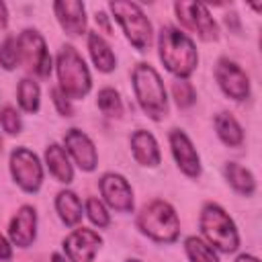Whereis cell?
<instances>
[{
	"mask_svg": "<svg viewBox=\"0 0 262 262\" xmlns=\"http://www.w3.org/2000/svg\"><path fill=\"white\" fill-rule=\"evenodd\" d=\"M160 59L164 61V66L180 76L186 78L194 72L199 55L194 49V43L178 29L174 27H162L160 31Z\"/></svg>",
	"mask_w": 262,
	"mask_h": 262,
	"instance_id": "obj_1",
	"label": "cell"
},
{
	"mask_svg": "<svg viewBox=\"0 0 262 262\" xmlns=\"http://www.w3.org/2000/svg\"><path fill=\"white\" fill-rule=\"evenodd\" d=\"M131 78H133L135 96L141 108L145 111V115L154 121L164 119L168 115V100L160 74L149 63H137Z\"/></svg>",
	"mask_w": 262,
	"mask_h": 262,
	"instance_id": "obj_2",
	"label": "cell"
},
{
	"mask_svg": "<svg viewBox=\"0 0 262 262\" xmlns=\"http://www.w3.org/2000/svg\"><path fill=\"white\" fill-rule=\"evenodd\" d=\"M57 78H59V88L66 98H82L90 90V72L80 57V53L72 47L66 45L61 47L57 55Z\"/></svg>",
	"mask_w": 262,
	"mask_h": 262,
	"instance_id": "obj_3",
	"label": "cell"
},
{
	"mask_svg": "<svg viewBox=\"0 0 262 262\" xmlns=\"http://www.w3.org/2000/svg\"><path fill=\"white\" fill-rule=\"evenodd\" d=\"M139 229L156 242H174L180 233V221L174 209L164 201H154L137 217Z\"/></svg>",
	"mask_w": 262,
	"mask_h": 262,
	"instance_id": "obj_4",
	"label": "cell"
},
{
	"mask_svg": "<svg viewBox=\"0 0 262 262\" xmlns=\"http://www.w3.org/2000/svg\"><path fill=\"white\" fill-rule=\"evenodd\" d=\"M201 231L217 250H221L225 254L237 250L239 237H237L235 225L219 205H215V203L205 205V209L201 213Z\"/></svg>",
	"mask_w": 262,
	"mask_h": 262,
	"instance_id": "obj_5",
	"label": "cell"
},
{
	"mask_svg": "<svg viewBox=\"0 0 262 262\" xmlns=\"http://www.w3.org/2000/svg\"><path fill=\"white\" fill-rule=\"evenodd\" d=\"M111 10L119 25L123 27L127 39L137 51H145L151 45V25L143 10L135 2H125V0H115L111 2Z\"/></svg>",
	"mask_w": 262,
	"mask_h": 262,
	"instance_id": "obj_6",
	"label": "cell"
},
{
	"mask_svg": "<svg viewBox=\"0 0 262 262\" xmlns=\"http://www.w3.org/2000/svg\"><path fill=\"white\" fill-rule=\"evenodd\" d=\"M18 49H20V61L37 76L47 78L51 72V55L47 51V45L43 37L37 31H23L18 37Z\"/></svg>",
	"mask_w": 262,
	"mask_h": 262,
	"instance_id": "obj_7",
	"label": "cell"
},
{
	"mask_svg": "<svg viewBox=\"0 0 262 262\" xmlns=\"http://www.w3.org/2000/svg\"><path fill=\"white\" fill-rule=\"evenodd\" d=\"M10 172L23 190H27V192L39 190L41 180H43V170H41L39 158L31 149L16 147L10 154Z\"/></svg>",
	"mask_w": 262,
	"mask_h": 262,
	"instance_id": "obj_8",
	"label": "cell"
},
{
	"mask_svg": "<svg viewBox=\"0 0 262 262\" xmlns=\"http://www.w3.org/2000/svg\"><path fill=\"white\" fill-rule=\"evenodd\" d=\"M174 8H176V14H178V20L186 29L194 31L203 41H215L219 37L217 25H215V20L209 14L205 4H199V2H176Z\"/></svg>",
	"mask_w": 262,
	"mask_h": 262,
	"instance_id": "obj_9",
	"label": "cell"
},
{
	"mask_svg": "<svg viewBox=\"0 0 262 262\" xmlns=\"http://www.w3.org/2000/svg\"><path fill=\"white\" fill-rule=\"evenodd\" d=\"M215 78L221 86V90L233 98V100H244L250 94V80L244 74L239 66H235L229 59H221L215 68Z\"/></svg>",
	"mask_w": 262,
	"mask_h": 262,
	"instance_id": "obj_10",
	"label": "cell"
},
{
	"mask_svg": "<svg viewBox=\"0 0 262 262\" xmlns=\"http://www.w3.org/2000/svg\"><path fill=\"white\" fill-rule=\"evenodd\" d=\"M100 242L102 239L96 231L80 227L63 239V250H66L70 262H92L94 254L98 252Z\"/></svg>",
	"mask_w": 262,
	"mask_h": 262,
	"instance_id": "obj_11",
	"label": "cell"
},
{
	"mask_svg": "<svg viewBox=\"0 0 262 262\" xmlns=\"http://www.w3.org/2000/svg\"><path fill=\"white\" fill-rule=\"evenodd\" d=\"M100 192L115 211L127 213L133 209V190L121 174H104L100 180Z\"/></svg>",
	"mask_w": 262,
	"mask_h": 262,
	"instance_id": "obj_12",
	"label": "cell"
},
{
	"mask_svg": "<svg viewBox=\"0 0 262 262\" xmlns=\"http://www.w3.org/2000/svg\"><path fill=\"white\" fill-rule=\"evenodd\" d=\"M170 145H172V154H174V160H176L178 168L186 176L196 178L201 174V160H199V154H196L194 145L186 137V133H182L180 129L170 131Z\"/></svg>",
	"mask_w": 262,
	"mask_h": 262,
	"instance_id": "obj_13",
	"label": "cell"
},
{
	"mask_svg": "<svg viewBox=\"0 0 262 262\" xmlns=\"http://www.w3.org/2000/svg\"><path fill=\"white\" fill-rule=\"evenodd\" d=\"M63 139H66L68 151L74 156L76 164L82 170L90 172V170L96 168V160H98L96 158V147H94V143L90 141V137L86 133H82L80 129H70Z\"/></svg>",
	"mask_w": 262,
	"mask_h": 262,
	"instance_id": "obj_14",
	"label": "cell"
},
{
	"mask_svg": "<svg viewBox=\"0 0 262 262\" xmlns=\"http://www.w3.org/2000/svg\"><path fill=\"white\" fill-rule=\"evenodd\" d=\"M10 239L20 246V248H27L33 244L35 235H37V213L33 207H20L18 213L12 217L10 221Z\"/></svg>",
	"mask_w": 262,
	"mask_h": 262,
	"instance_id": "obj_15",
	"label": "cell"
},
{
	"mask_svg": "<svg viewBox=\"0 0 262 262\" xmlns=\"http://www.w3.org/2000/svg\"><path fill=\"white\" fill-rule=\"evenodd\" d=\"M53 10L57 14L59 25L68 35H80L86 29V16H84V4L76 0H59L53 4Z\"/></svg>",
	"mask_w": 262,
	"mask_h": 262,
	"instance_id": "obj_16",
	"label": "cell"
},
{
	"mask_svg": "<svg viewBox=\"0 0 262 262\" xmlns=\"http://www.w3.org/2000/svg\"><path fill=\"white\" fill-rule=\"evenodd\" d=\"M131 149L135 160L141 166H158L160 164V149L158 141L147 131H135L131 135Z\"/></svg>",
	"mask_w": 262,
	"mask_h": 262,
	"instance_id": "obj_17",
	"label": "cell"
},
{
	"mask_svg": "<svg viewBox=\"0 0 262 262\" xmlns=\"http://www.w3.org/2000/svg\"><path fill=\"white\" fill-rule=\"evenodd\" d=\"M45 160H47V166H49V172L59 180V182H72L74 178V170H72V164L68 160V154L61 145L57 143H51L47 149H45Z\"/></svg>",
	"mask_w": 262,
	"mask_h": 262,
	"instance_id": "obj_18",
	"label": "cell"
},
{
	"mask_svg": "<svg viewBox=\"0 0 262 262\" xmlns=\"http://www.w3.org/2000/svg\"><path fill=\"white\" fill-rule=\"evenodd\" d=\"M88 49H90V55H92V61L94 66L100 70V72H111L115 70V53L111 49V45L98 35V33H90L88 35Z\"/></svg>",
	"mask_w": 262,
	"mask_h": 262,
	"instance_id": "obj_19",
	"label": "cell"
},
{
	"mask_svg": "<svg viewBox=\"0 0 262 262\" xmlns=\"http://www.w3.org/2000/svg\"><path fill=\"white\" fill-rule=\"evenodd\" d=\"M55 209L66 225H76L82 219V203L72 190H61L55 199Z\"/></svg>",
	"mask_w": 262,
	"mask_h": 262,
	"instance_id": "obj_20",
	"label": "cell"
},
{
	"mask_svg": "<svg viewBox=\"0 0 262 262\" xmlns=\"http://www.w3.org/2000/svg\"><path fill=\"white\" fill-rule=\"evenodd\" d=\"M215 129H217V135L219 139L225 143V145H239L244 141V131L239 127V123L229 115V113H219L215 117Z\"/></svg>",
	"mask_w": 262,
	"mask_h": 262,
	"instance_id": "obj_21",
	"label": "cell"
},
{
	"mask_svg": "<svg viewBox=\"0 0 262 262\" xmlns=\"http://www.w3.org/2000/svg\"><path fill=\"white\" fill-rule=\"evenodd\" d=\"M225 176H227L229 184H231L237 192H242V194H246V196H250V194L256 190V180H254L252 172L246 170L244 166L235 164V162H229V164L225 166Z\"/></svg>",
	"mask_w": 262,
	"mask_h": 262,
	"instance_id": "obj_22",
	"label": "cell"
},
{
	"mask_svg": "<svg viewBox=\"0 0 262 262\" xmlns=\"http://www.w3.org/2000/svg\"><path fill=\"white\" fill-rule=\"evenodd\" d=\"M16 94H18V104L23 106V111L37 113V108H39V86H37V82H33L31 78L20 80Z\"/></svg>",
	"mask_w": 262,
	"mask_h": 262,
	"instance_id": "obj_23",
	"label": "cell"
},
{
	"mask_svg": "<svg viewBox=\"0 0 262 262\" xmlns=\"http://www.w3.org/2000/svg\"><path fill=\"white\" fill-rule=\"evenodd\" d=\"M186 254L192 262H219L215 250L199 237H188L186 239Z\"/></svg>",
	"mask_w": 262,
	"mask_h": 262,
	"instance_id": "obj_24",
	"label": "cell"
},
{
	"mask_svg": "<svg viewBox=\"0 0 262 262\" xmlns=\"http://www.w3.org/2000/svg\"><path fill=\"white\" fill-rule=\"evenodd\" d=\"M98 108L108 117H121L123 115V102L113 88H102L98 92Z\"/></svg>",
	"mask_w": 262,
	"mask_h": 262,
	"instance_id": "obj_25",
	"label": "cell"
},
{
	"mask_svg": "<svg viewBox=\"0 0 262 262\" xmlns=\"http://www.w3.org/2000/svg\"><path fill=\"white\" fill-rule=\"evenodd\" d=\"M20 63V49H18V39L16 37H6L4 43L0 45V66L6 70H12Z\"/></svg>",
	"mask_w": 262,
	"mask_h": 262,
	"instance_id": "obj_26",
	"label": "cell"
},
{
	"mask_svg": "<svg viewBox=\"0 0 262 262\" xmlns=\"http://www.w3.org/2000/svg\"><path fill=\"white\" fill-rule=\"evenodd\" d=\"M172 92H174V98H176V104L180 106V108H186V106H190L192 102H194V88H192V84L190 82H186V80H176L174 84H172Z\"/></svg>",
	"mask_w": 262,
	"mask_h": 262,
	"instance_id": "obj_27",
	"label": "cell"
},
{
	"mask_svg": "<svg viewBox=\"0 0 262 262\" xmlns=\"http://www.w3.org/2000/svg\"><path fill=\"white\" fill-rule=\"evenodd\" d=\"M86 213H88V217H90V221L94 223V225H98V227H106L108 225V213H106V209H104V205L98 201V199H94V196H90L88 201H86Z\"/></svg>",
	"mask_w": 262,
	"mask_h": 262,
	"instance_id": "obj_28",
	"label": "cell"
},
{
	"mask_svg": "<svg viewBox=\"0 0 262 262\" xmlns=\"http://www.w3.org/2000/svg\"><path fill=\"white\" fill-rule=\"evenodd\" d=\"M0 125H2V129L8 131L10 135L20 133V127H23L18 113H16L12 106H4V108L0 111Z\"/></svg>",
	"mask_w": 262,
	"mask_h": 262,
	"instance_id": "obj_29",
	"label": "cell"
},
{
	"mask_svg": "<svg viewBox=\"0 0 262 262\" xmlns=\"http://www.w3.org/2000/svg\"><path fill=\"white\" fill-rule=\"evenodd\" d=\"M51 96H53V102H55L57 111H59L61 115L70 117V115H72V106H70V102L66 100V96H63L59 90H51Z\"/></svg>",
	"mask_w": 262,
	"mask_h": 262,
	"instance_id": "obj_30",
	"label": "cell"
},
{
	"mask_svg": "<svg viewBox=\"0 0 262 262\" xmlns=\"http://www.w3.org/2000/svg\"><path fill=\"white\" fill-rule=\"evenodd\" d=\"M12 256V250H10V246H8V242L0 235V260H8Z\"/></svg>",
	"mask_w": 262,
	"mask_h": 262,
	"instance_id": "obj_31",
	"label": "cell"
},
{
	"mask_svg": "<svg viewBox=\"0 0 262 262\" xmlns=\"http://www.w3.org/2000/svg\"><path fill=\"white\" fill-rule=\"evenodd\" d=\"M6 16H8V14H6V6L0 2V27H6V20H8Z\"/></svg>",
	"mask_w": 262,
	"mask_h": 262,
	"instance_id": "obj_32",
	"label": "cell"
},
{
	"mask_svg": "<svg viewBox=\"0 0 262 262\" xmlns=\"http://www.w3.org/2000/svg\"><path fill=\"white\" fill-rule=\"evenodd\" d=\"M235 262H258V258H254V256H248V254H242Z\"/></svg>",
	"mask_w": 262,
	"mask_h": 262,
	"instance_id": "obj_33",
	"label": "cell"
},
{
	"mask_svg": "<svg viewBox=\"0 0 262 262\" xmlns=\"http://www.w3.org/2000/svg\"><path fill=\"white\" fill-rule=\"evenodd\" d=\"M96 20H98V23H100V25H102L106 31H108V23H106V16H104L102 12H98V14H96Z\"/></svg>",
	"mask_w": 262,
	"mask_h": 262,
	"instance_id": "obj_34",
	"label": "cell"
},
{
	"mask_svg": "<svg viewBox=\"0 0 262 262\" xmlns=\"http://www.w3.org/2000/svg\"><path fill=\"white\" fill-rule=\"evenodd\" d=\"M51 262H66V260H63L59 254H53V256H51Z\"/></svg>",
	"mask_w": 262,
	"mask_h": 262,
	"instance_id": "obj_35",
	"label": "cell"
},
{
	"mask_svg": "<svg viewBox=\"0 0 262 262\" xmlns=\"http://www.w3.org/2000/svg\"><path fill=\"white\" fill-rule=\"evenodd\" d=\"M129 262H139V260H129Z\"/></svg>",
	"mask_w": 262,
	"mask_h": 262,
	"instance_id": "obj_36",
	"label": "cell"
},
{
	"mask_svg": "<svg viewBox=\"0 0 262 262\" xmlns=\"http://www.w3.org/2000/svg\"><path fill=\"white\" fill-rule=\"evenodd\" d=\"M0 145H2V139H0Z\"/></svg>",
	"mask_w": 262,
	"mask_h": 262,
	"instance_id": "obj_37",
	"label": "cell"
}]
</instances>
